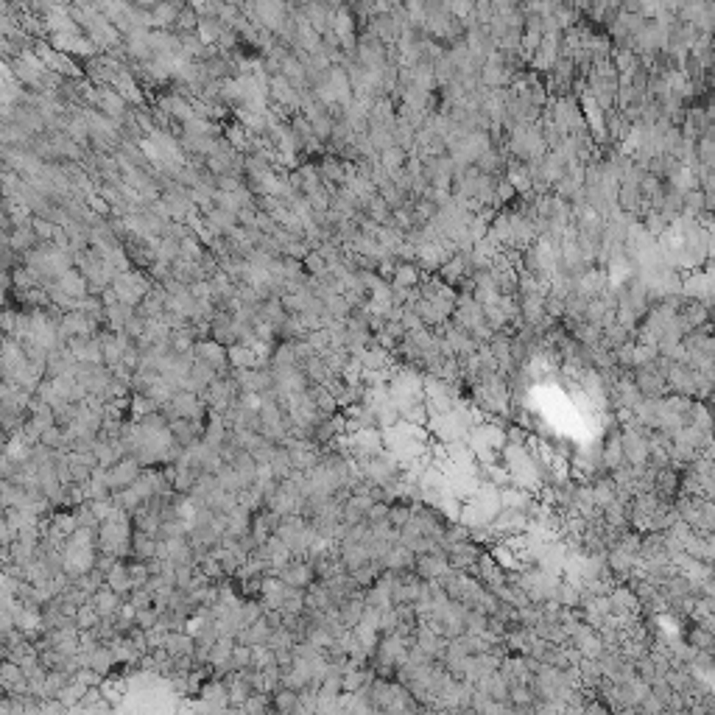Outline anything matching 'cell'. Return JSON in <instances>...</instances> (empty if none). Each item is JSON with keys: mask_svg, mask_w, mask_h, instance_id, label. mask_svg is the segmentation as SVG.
<instances>
[{"mask_svg": "<svg viewBox=\"0 0 715 715\" xmlns=\"http://www.w3.org/2000/svg\"><path fill=\"white\" fill-rule=\"evenodd\" d=\"M632 377H635V383H637V389H640L643 397L657 400V397H662V394L670 391V389H668V377H665L654 363H648V366H637Z\"/></svg>", "mask_w": 715, "mask_h": 715, "instance_id": "1", "label": "cell"}, {"mask_svg": "<svg viewBox=\"0 0 715 715\" xmlns=\"http://www.w3.org/2000/svg\"><path fill=\"white\" fill-rule=\"evenodd\" d=\"M450 570V559L442 551H431V554H419L413 562V573L425 581H439L444 573Z\"/></svg>", "mask_w": 715, "mask_h": 715, "instance_id": "2", "label": "cell"}, {"mask_svg": "<svg viewBox=\"0 0 715 715\" xmlns=\"http://www.w3.org/2000/svg\"><path fill=\"white\" fill-rule=\"evenodd\" d=\"M473 573L489 587V590H497L500 584H506L509 581V573L500 567V562L492 556V554H481L478 556V562H475V567H473Z\"/></svg>", "mask_w": 715, "mask_h": 715, "instance_id": "3", "label": "cell"}, {"mask_svg": "<svg viewBox=\"0 0 715 715\" xmlns=\"http://www.w3.org/2000/svg\"><path fill=\"white\" fill-rule=\"evenodd\" d=\"M609 601H612V615H617V617L637 615V612H640V598H637L635 590H628V587L615 584L612 590H609Z\"/></svg>", "mask_w": 715, "mask_h": 715, "instance_id": "4", "label": "cell"}, {"mask_svg": "<svg viewBox=\"0 0 715 715\" xmlns=\"http://www.w3.org/2000/svg\"><path fill=\"white\" fill-rule=\"evenodd\" d=\"M500 497H503V509H520V512H531L534 506V492L517 486V484H509V486H500Z\"/></svg>", "mask_w": 715, "mask_h": 715, "instance_id": "5", "label": "cell"}, {"mask_svg": "<svg viewBox=\"0 0 715 715\" xmlns=\"http://www.w3.org/2000/svg\"><path fill=\"white\" fill-rule=\"evenodd\" d=\"M196 361H201V363H207V366H213L218 374H224V369L229 366V358H227V352H224V347L221 344H216V341H204V344H198L196 347Z\"/></svg>", "mask_w": 715, "mask_h": 715, "instance_id": "6", "label": "cell"}, {"mask_svg": "<svg viewBox=\"0 0 715 715\" xmlns=\"http://www.w3.org/2000/svg\"><path fill=\"white\" fill-rule=\"evenodd\" d=\"M620 464H626V453H623V436L620 433H612L606 439V444L601 447V467L606 473L617 470Z\"/></svg>", "mask_w": 715, "mask_h": 715, "instance_id": "7", "label": "cell"}, {"mask_svg": "<svg viewBox=\"0 0 715 715\" xmlns=\"http://www.w3.org/2000/svg\"><path fill=\"white\" fill-rule=\"evenodd\" d=\"M73 355L78 363H104V347L98 341H90V339H81V341H73L70 344Z\"/></svg>", "mask_w": 715, "mask_h": 715, "instance_id": "8", "label": "cell"}, {"mask_svg": "<svg viewBox=\"0 0 715 715\" xmlns=\"http://www.w3.org/2000/svg\"><path fill=\"white\" fill-rule=\"evenodd\" d=\"M361 361H363V369H386V366L394 363L386 350H363Z\"/></svg>", "mask_w": 715, "mask_h": 715, "instance_id": "9", "label": "cell"}, {"mask_svg": "<svg viewBox=\"0 0 715 715\" xmlns=\"http://www.w3.org/2000/svg\"><path fill=\"white\" fill-rule=\"evenodd\" d=\"M690 646L699 648V651H712V646H715V635L710 632V628H704V626L699 623V626H693V632H690Z\"/></svg>", "mask_w": 715, "mask_h": 715, "instance_id": "10", "label": "cell"}]
</instances>
